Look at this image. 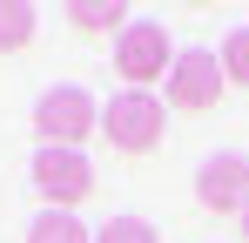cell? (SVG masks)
<instances>
[{"instance_id":"1","label":"cell","mask_w":249,"mask_h":243,"mask_svg":"<svg viewBox=\"0 0 249 243\" xmlns=\"http://www.w3.org/2000/svg\"><path fill=\"white\" fill-rule=\"evenodd\" d=\"M168 101H155V95H115L108 108H101V135H108V149L115 156H155L162 149V128H168Z\"/></svg>"},{"instance_id":"2","label":"cell","mask_w":249,"mask_h":243,"mask_svg":"<svg viewBox=\"0 0 249 243\" xmlns=\"http://www.w3.org/2000/svg\"><path fill=\"white\" fill-rule=\"evenodd\" d=\"M94 128H101V108H94L88 88H47L41 101H34V135H41V149H81Z\"/></svg>"},{"instance_id":"3","label":"cell","mask_w":249,"mask_h":243,"mask_svg":"<svg viewBox=\"0 0 249 243\" xmlns=\"http://www.w3.org/2000/svg\"><path fill=\"white\" fill-rule=\"evenodd\" d=\"M175 68V40H168L162 20H128L122 40H115V75L135 88V95H148V81H168Z\"/></svg>"},{"instance_id":"4","label":"cell","mask_w":249,"mask_h":243,"mask_svg":"<svg viewBox=\"0 0 249 243\" xmlns=\"http://www.w3.org/2000/svg\"><path fill=\"white\" fill-rule=\"evenodd\" d=\"M222 95H229V75H222L215 54H202V47L175 54V68H168V108H182V115H209Z\"/></svg>"},{"instance_id":"5","label":"cell","mask_w":249,"mask_h":243,"mask_svg":"<svg viewBox=\"0 0 249 243\" xmlns=\"http://www.w3.org/2000/svg\"><path fill=\"white\" fill-rule=\"evenodd\" d=\"M34 189L47 196V209H68L74 216V202L94 196V162L81 149H41L34 156Z\"/></svg>"},{"instance_id":"6","label":"cell","mask_w":249,"mask_h":243,"mask_svg":"<svg viewBox=\"0 0 249 243\" xmlns=\"http://www.w3.org/2000/svg\"><path fill=\"white\" fill-rule=\"evenodd\" d=\"M196 202L215 216H243L249 209V156H209L196 176Z\"/></svg>"},{"instance_id":"7","label":"cell","mask_w":249,"mask_h":243,"mask_svg":"<svg viewBox=\"0 0 249 243\" xmlns=\"http://www.w3.org/2000/svg\"><path fill=\"white\" fill-rule=\"evenodd\" d=\"M61 14H68V27L81 40H122V27H128L122 0H74V7H61Z\"/></svg>"},{"instance_id":"8","label":"cell","mask_w":249,"mask_h":243,"mask_svg":"<svg viewBox=\"0 0 249 243\" xmlns=\"http://www.w3.org/2000/svg\"><path fill=\"white\" fill-rule=\"evenodd\" d=\"M34 34H41V7H27V0H0V54L34 47Z\"/></svg>"},{"instance_id":"9","label":"cell","mask_w":249,"mask_h":243,"mask_svg":"<svg viewBox=\"0 0 249 243\" xmlns=\"http://www.w3.org/2000/svg\"><path fill=\"white\" fill-rule=\"evenodd\" d=\"M27 243H94V237H88L81 216H68V209H41V216L27 223Z\"/></svg>"},{"instance_id":"10","label":"cell","mask_w":249,"mask_h":243,"mask_svg":"<svg viewBox=\"0 0 249 243\" xmlns=\"http://www.w3.org/2000/svg\"><path fill=\"white\" fill-rule=\"evenodd\" d=\"M222 75H229V88H249V27L222 40Z\"/></svg>"},{"instance_id":"11","label":"cell","mask_w":249,"mask_h":243,"mask_svg":"<svg viewBox=\"0 0 249 243\" xmlns=\"http://www.w3.org/2000/svg\"><path fill=\"white\" fill-rule=\"evenodd\" d=\"M94 243H162V237H155V223H142V216H115Z\"/></svg>"},{"instance_id":"12","label":"cell","mask_w":249,"mask_h":243,"mask_svg":"<svg viewBox=\"0 0 249 243\" xmlns=\"http://www.w3.org/2000/svg\"><path fill=\"white\" fill-rule=\"evenodd\" d=\"M243 243H249V209H243Z\"/></svg>"}]
</instances>
